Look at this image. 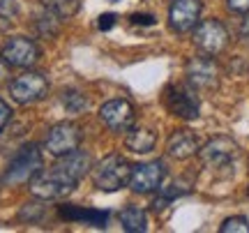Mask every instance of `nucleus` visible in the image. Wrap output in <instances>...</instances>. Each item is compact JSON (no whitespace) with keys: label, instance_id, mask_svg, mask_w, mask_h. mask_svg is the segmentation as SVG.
Here are the masks:
<instances>
[{"label":"nucleus","instance_id":"nucleus-1","mask_svg":"<svg viewBox=\"0 0 249 233\" xmlns=\"http://www.w3.org/2000/svg\"><path fill=\"white\" fill-rule=\"evenodd\" d=\"M90 169V157L86 153L74 150L70 155H62L60 161H55L51 169L39 171L30 180V192L35 197L51 201V198H60L70 194L71 189L81 182V178L88 173Z\"/></svg>","mask_w":249,"mask_h":233},{"label":"nucleus","instance_id":"nucleus-2","mask_svg":"<svg viewBox=\"0 0 249 233\" xmlns=\"http://www.w3.org/2000/svg\"><path fill=\"white\" fill-rule=\"evenodd\" d=\"M132 178V166L129 161L120 157V155H108L99 161L95 171H92V180H95V187L102 192H118L129 185Z\"/></svg>","mask_w":249,"mask_h":233},{"label":"nucleus","instance_id":"nucleus-3","mask_svg":"<svg viewBox=\"0 0 249 233\" xmlns=\"http://www.w3.org/2000/svg\"><path fill=\"white\" fill-rule=\"evenodd\" d=\"M198 153H201V161L208 169L222 173L224 169H233V164L240 157V148L229 136H214Z\"/></svg>","mask_w":249,"mask_h":233},{"label":"nucleus","instance_id":"nucleus-4","mask_svg":"<svg viewBox=\"0 0 249 233\" xmlns=\"http://www.w3.org/2000/svg\"><path fill=\"white\" fill-rule=\"evenodd\" d=\"M164 104L173 116L185 118V120H196L201 113V102L196 97L194 86L189 88L185 83H171L164 90Z\"/></svg>","mask_w":249,"mask_h":233},{"label":"nucleus","instance_id":"nucleus-5","mask_svg":"<svg viewBox=\"0 0 249 233\" xmlns=\"http://www.w3.org/2000/svg\"><path fill=\"white\" fill-rule=\"evenodd\" d=\"M39 171H42V155H39V150H37L35 145H26V148L18 150V155L14 160L9 161L5 180L18 185V182L30 180L35 173H39Z\"/></svg>","mask_w":249,"mask_h":233},{"label":"nucleus","instance_id":"nucleus-6","mask_svg":"<svg viewBox=\"0 0 249 233\" xmlns=\"http://www.w3.org/2000/svg\"><path fill=\"white\" fill-rule=\"evenodd\" d=\"M166 178V166L164 161H145V164H136L132 166V178H129V187L136 194H148L161 187V182Z\"/></svg>","mask_w":249,"mask_h":233},{"label":"nucleus","instance_id":"nucleus-7","mask_svg":"<svg viewBox=\"0 0 249 233\" xmlns=\"http://www.w3.org/2000/svg\"><path fill=\"white\" fill-rule=\"evenodd\" d=\"M81 145V129L74 123H58L51 127V132L46 136V150L53 157L70 155L79 150Z\"/></svg>","mask_w":249,"mask_h":233},{"label":"nucleus","instance_id":"nucleus-8","mask_svg":"<svg viewBox=\"0 0 249 233\" xmlns=\"http://www.w3.org/2000/svg\"><path fill=\"white\" fill-rule=\"evenodd\" d=\"M49 90V83L42 74L37 72H26L17 76V79L9 83V92L12 97L17 99L18 104H33V102H39V99L46 95Z\"/></svg>","mask_w":249,"mask_h":233},{"label":"nucleus","instance_id":"nucleus-9","mask_svg":"<svg viewBox=\"0 0 249 233\" xmlns=\"http://www.w3.org/2000/svg\"><path fill=\"white\" fill-rule=\"evenodd\" d=\"M194 42L203 54L217 55L222 54L226 49V44H229V33H226V28L217 18H208V21H203L201 26L196 28Z\"/></svg>","mask_w":249,"mask_h":233},{"label":"nucleus","instance_id":"nucleus-10","mask_svg":"<svg viewBox=\"0 0 249 233\" xmlns=\"http://www.w3.org/2000/svg\"><path fill=\"white\" fill-rule=\"evenodd\" d=\"M99 120L113 132H129L134 125V107L127 99H108L99 107Z\"/></svg>","mask_w":249,"mask_h":233},{"label":"nucleus","instance_id":"nucleus-11","mask_svg":"<svg viewBox=\"0 0 249 233\" xmlns=\"http://www.w3.org/2000/svg\"><path fill=\"white\" fill-rule=\"evenodd\" d=\"M39 58V49L28 37H12L2 46V60L12 67H30Z\"/></svg>","mask_w":249,"mask_h":233},{"label":"nucleus","instance_id":"nucleus-12","mask_svg":"<svg viewBox=\"0 0 249 233\" xmlns=\"http://www.w3.org/2000/svg\"><path fill=\"white\" fill-rule=\"evenodd\" d=\"M201 17V2L198 0H173L169 9V23L176 33H189L196 28Z\"/></svg>","mask_w":249,"mask_h":233},{"label":"nucleus","instance_id":"nucleus-13","mask_svg":"<svg viewBox=\"0 0 249 233\" xmlns=\"http://www.w3.org/2000/svg\"><path fill=\"white\" fill-rule=\"evenodd\" d=\"M187 81L194 88H214L219 81V70L213 58H192L187 63Z\"/></svg>","mask_w":249,"mask_h":233},{"label":"nucleus","instance_id":"nucleus-14","mask_svg":"<svg viewBox=\"0 0 249 233\" xmlns=\"http://www.w3.org/2000/svg\"><path fill=\"white\" fill-rule=\"evenodd\" d=\"M201 150L198 148V139H196L194 132L189 129H178L173 132V136L169 139V145H166V153L173 157V160H187Z\"/></svg>","mask_w":249,"mask_h":233},{"label":"nucleus","instance_id":"nucleus-15","mask_svg":"<svg viewBox=\"0 0 249 233\" xmlns=\"http://www.w3.org/2000/svg\"><path fill=\"white\" fill-rule=\"evenodd\" d=\"M62 219H71V222H86L92 226H107L108 213L104 210H88V208H76V206H60Z\"/></svg>","mask_w":249,"mask_h":233},{"label":"nucleus","instance_id":"nucleus-16","mask_svg":"<svg viewBox=\"0 0 249 233\" xmlns=\"http://www.w3.org/2000/svg\"><path fill=\"white\" fill-rule=\"evenodd\" d=\"M155 143H157V134L148 129V127H136V129H129V134L124 139V145L136 155H145L155 150Z\"/></svg>","mask_w":249,"mask_h":233},{"label":"nucleus","instance_id":"nucleus-17","mask_svg":"<svg viewBox=\"0 0 249 233\" xmlns=\"http://www.w3.org/2000/svg\"><path fill=\"white\" fill-rule=\"evenodd\" d=\"M120 224H123L124 231H129V233H143V231H148V215H145V210H141V208L129 206L120 213Z\"/></svg>","mask_w":249,"mask_h":233},{"label":"nucleus","instance_id":"nucleus-18","mask_svg":"<svg viewBox=\"0 0 249 233\" xmlns=\"http://www.w3.org/2000/svg\"><path fill=\"white\" fill-rule=\"evenodd\" d=\"M42 2L58 18H70L79 12V0H42Z\"/></svg>","mask_w":249,"mask_h":233},{"label":"nucleus","instance_id":"nucleus-19","mask_svg":"<svg viewBox=\"0 0 249 233\" xmlns=\"http://www.w3.org/2000/svg\"><path fill=\"white\" fill-rule=\"evenodd\" d=\"M65 108L70 111V113H81L83 108L88 107V99L83 97L81 92H76V90H71V92H65Z\"/></svg>","mask_w":249,"mask_h":233},{"label":"nucleus","instance_id":"nucleus-20","mask_svg":"<svg viewBox=\"0 0 249 233\" xmlns=\"http://www.w3.org/2000/svg\"><path fill=\"white\" fill-rule=\"evenodd\" d=\"M219 231L222 233H249V222L245 217H229Z\"/></svg>","mask_w":249,"mask_h":233},{"label":"nucleus","instance_id":"nucleus-21","mask_svg":"<svg viewBox=\"0 0 249 233\" xmlns=\"http://www.w3.org/2000/svg\"><path fill=\"white\" fill-rule=\"evenodd\" d=\"M226 2H229V9L235 14H247L249 12V0H226Z\"/></svg>","mask_w":249,"mask_h":233},{"label":"nucleus","instance_id":"nucleus-22","mask_svg":"<svg viewBox=\"0 0 249 233\" xmlns=\"http://www.w3.org/2000/svg\"><path fill=\"white\" fill-rule=\"evenodd\" d=\"M17 14V5L12 0H0V17H14Z\"/></svg>","mask_w":249,"mask_h":233},{"label":"nucleus","instance_id":"nucleus-23","mask_svg":"<svg viewBox=\"0 0 249 233\" xmlns=\"http://www.w3.org/2000/svg\"><path fill=\"white\" fill-rule=\"evenodd\" d=\"M116 26V14H104L99 17V30H111Z\"/></svg>","mask_w":249,"mask_h":233},{"label":"nucleus","instance_id":"nucleus-24","mask_svg":"<svg viewBox=\"0 0 249 233\" xmlns=\"http://www.w3.org/2000/svg\"><path fill=\"white\" fill-rule=\"evenodd\" d=\"M132 21L136 26H152V23H155V17H152V14H134Z\"/></svg>","mask_w":249,"mask_h":233},{"label":"nucleus","instance_id":"nucleus-25","mask_svg":"<svg viewBox=\"0 0 249 233\" xmlns=\"http://www.w3.org/2000/svg\"><path fill=\"white\" fill-rule=\"evenodd\" d=\"M9 113H12V111H9V107L5 104V102H2V99H0V129H2V127L7 125Z\"/></svg>","mask_w":249,"mask_h":233},{"label":"nucleus","instance_id":"nucleus-26","mask_svg":"<svg viewBox=\"0 0 249 233\" xmlns=\"http://www.w3.org/2000/svg\"><path fill=\"white\" fill-rule=\"evenodd\" d=\"M240 37L245 39V42H249V17H245V21H242V26H240Z\"/></svg>","mask_w":249,"mask_h":233},{"label":"nucleus","instance_id":"nucleus-27","mask_svg":"<svg viewBox=\"0 0 249 233\" xmlns=\"http://www.w3.org/2000/svg\"><path fill=\"white\" fill-rule=\"evenodd\" d=\"M5 74H7V63H5V60H2V55H0V79H2Z\"/></svg>","mask_w":249,"mask_h":233},{"label":"nucleus","instance_id":"nucleus-28","mask_svg":"<svg viewBox=\"0 0 249 233\" xmlns=\"http://www.w3.org/2000/svg\"><path fill=\"white\" fill-rule=\"evenodd\" d=\"M111 2H118V0H111Z\"/></svg>","mask_w":249,"mask_h":233}]
</instances>
